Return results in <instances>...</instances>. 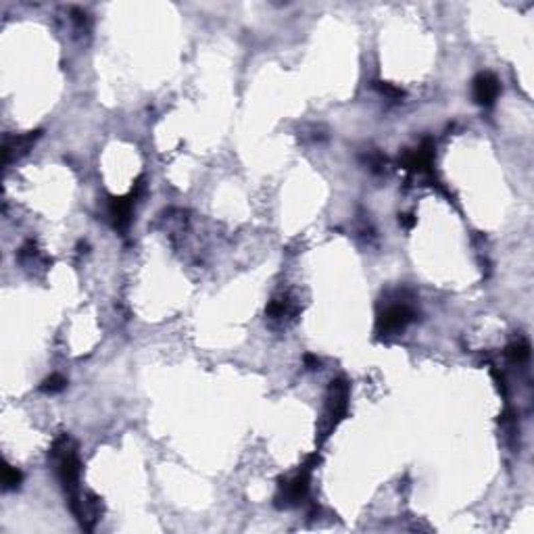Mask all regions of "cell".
Segmentation results:
<instances>
[{
  "label": "cell",
  "mask_w": 534,
  "mask_h": 534,
  "mask_svg": "<svg viewBox=\"0 0 534 534\" xmlns=\"http://www.w3.org/2000/svg\"><path fill=\"white\" fill-rule=\"evenodd\" d=\"M52 458L57 461V476L65 489L69 499L77 496V487H79V458L76 453V447L67 436H61L55 447H52Z\"/></svg>",
  "instance_id": "obj_1"
},
{
  "label": "cell",
  "mask_w": 534,
  "mask_h": 534,
  "mask_svg": "<svg viewBox=\"0 0 534 534\" xmlns=\"http://www.w3.org/2000/svg\"><path fill=\"white\" fill-rule=\"evenodd\" d=\"M348 394L351 386L344 378H336L330 382L328 388V401H326V430L324 436H328L348 414Z\"/></svg>",
  "instance_id": "obj_2"
},
{
  "label": "cell",
  "mask_w": 534,
  "mask_h": 534,
  "mask_svg": "<svg viewBox=\"0 0 534 534\" xmlns=\"http://www.w3.org/2000/svg\"><path fill=\"white\" fill-rule=\"evenodd\" d=\"M414 319H416V311L407 303H397V305L386 307L384 313L378 317V334H382V336L399 334Z\"/></svg>",
  "instance_id": "obj_3"
},
{
  "label": "cell",
  "mask_w": 534,
  "mask_h": 534,
  "mask_svg": "<svg viewBox=\"0 0 534 534\" xmlns=\"http://www.w3.org/2000/svg\"><path fill=\"white\" fill-rule=\"evenodd\" d=\"M307 493H309V470L303 467L297 476H292L280 484L275 505L278 507H295L305 499Z\"/></svg>",
  "instance_id": "obj_4"
},
{
  "label": "cell",
  "mask_w": 534,
  "mask_h": 534,
  "mask_svg": "<svg viewBox=\"0 0 534 534\" xmlns=\"http://www.w3.org/2000/svg\"><path fill=\"white\" fill-rule=\"evenodd\" d=\"M140 191H142V180L136 182L134 191L130 192L127 196H115V198L109 200V217H111V222H113V226L117 229H125L130 226L134 200H136Z\"/></svg>",
  "instance_id": "obj_5"
},
{
  "label": "cell",
  "mask_w": 534,
  "mask_h": 534,
  "mask_svg": "<svg viewBox=\"0 0 534 534\" xmlns=\"http://www.w3.org/2000/svg\"><path fill=\"white\" fill-rule=\"evenodd\" d=\"M472 90H474V101L480 107H491V105H495L496 96L501 92V84H499V79L493 74L482 72V74H478V76L474 77Z\"/></svg>",
  "instance_id": "obj_6"
},
{
  "label": "cell",
  "mask_w": 534,
  "mask_h": 534,
  "mask_svg": "<svg viewBox=\"0 0 534 534\" xmlns=\"http://www.w3.org/2000/svg\"><path fill=\"white\" fill-rule=\"evenodd\" d=\"M434 161V142L430 138H426L416 151L407 154L403 159V167L409 171H418V174H428Z\"/></svg>",
  "instance_id": "obj_7"
},
{
  "label": "cell",
  "mask_w": 534,
  "mask_h": 534,
  "mask_svg": "<svg viewBox=\"0 0 534 534\" xmlns=\"http://www.w3.org/2000/svg\"><path fill=\"white\" fill-rule=\"evenodd\" d=\"M40 138V130L36 132H28V134H23V136H17V138H8L6 142H4V163H8L13 157H19V154H25L30 151V147L36 142Z\"/></svg>",
  "instance_id": "obj_8"
},
{
  "label": "cell",
  "mask_w": 534,
  "mask_h": 534,
  "mask_svg": "<svg viewBox=\"0 0 534 534\" xmlns=\"http://www.w3.org/2000/svg\"><path fill=\"white\" fill-rule=\"evenodd\" d=\"M297 309L292 307V303L284 297V299H273L269 307H267V317L273 319V322H284L286 317L295 315Z\"/></svg>",
  "instance_id": "obj_9"
},
{
  "label": "cell",
  "mask_w": 534,
  "mask_h": 534,
  "mask_svg": "<svg viewBox=\"0 0 534 534\" xmlns=\"http://www.w3.org/2000/svg\"><path fill=\"white\" fill-rule=\"evenodd\" d=\"M505 355H507L509 361H513V363H524V361H528V357H530V344L526 343V341H518V343L507 346Z\"/></svg>",
  "instance_id": "obj_10"
},
{
  "label": "cell",
  "mask_w": 534,
  "mask_h": 534,
  "mask_svg": "<svg viewBox=\"0 0 534 534\" xmlns=\"http://www.w3.org/2000/svg\"><path fill=\"white\" fill-rule=\"evenodd\" d=\"M65 386H67V380L61 374H52V376H48L46 380L40 384V390L48 392V394H55V392H61Z\"/></svg>",
  "instance_id": "obj_11"
},
{
  "label": "cell",
  "mask_w": 534,
  "mask_h": 534,
  "mask_svg": "<svg viewBox=\"0 0 534 534\" xmlns=\"http://www.w3.org/2000/svg\"><path fill=\"white\" fill-rule=\"evenodd\" d=\"M21 480H23V474H21L17 467H13V465H6V467H4V478H2V482H4V491H13V489H17V487L21 484Z\"/></svg>",
  "instance_id": "obj_12"
},
{
  "label": "cell",
  "mask_w": 534,
  "mask_h": 534,
  "mask_svg": "<svg viewBox=\"0 0 534 534\" xmlns=\"http://www.w3.org/2000/svg\"><path fill=\"white\" fill-rule=\"evenodd\" d=\"M376 88L380 90L384 96H388V98H392V101H397V98L403 96V90H401V88H394V86L384 84V81H376Z\"/></svg>",
  "instance_id": "obj_13"
},
{
  "label": "cell",
  "mask_w": 534,
  "mask_h": 534,
  "mask_svg": "<svg viewBox=\"0 0 534 534\" xmlns=\"http://www.w3.org/2000/svg\"><path fill=\"white\" fill-rule=\"evenodd\" d=\"M399 224L407 229L414 228V226H416V217H414V215H399Z\"/></svg>",
  "instance_id": "obj_14"
},
{
  "label": "cell",
  "mask_w": 534,
  "mask_h": 534,
  "mask_svg": "<svg viewBox=\"0 0 534 534\" xmlns=\"http://www.w3.org/2000/svg\"><path fill=\"white\" fill-rule=\"evenodd\" d=\"M305 365L307 370H317L319 368V359L315 355H305Z\"/></svg>",
  "instance_id": "obj_15"
}]
</instances>
